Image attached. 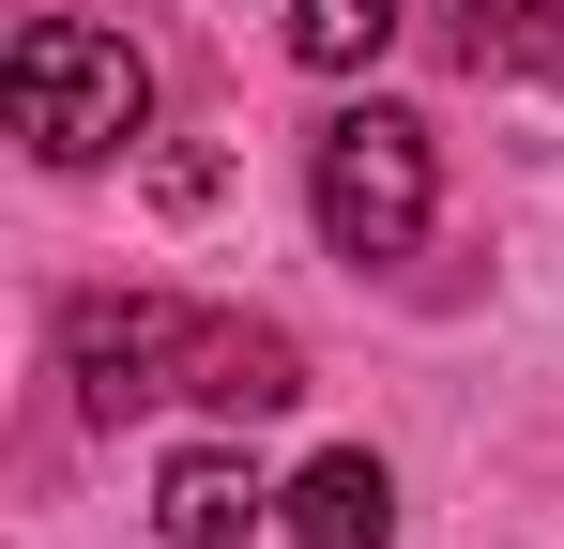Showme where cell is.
<instances>
[{
  "label": "cell",
  "mask_w": 564,
  "mask_h": 549,
  "mask_svg": "<svg viewBox=\"0 0 564 549\" xmlns=\"http://www.w3.org/2000/svg\"><path fill=\"white\" fill-rule=\"evenodd\" d=\"M305 198H321V245H336L351 274H367V260H412V245H427V198H443L427 122H412V107H336Z\"/></svg>",
  "instance_id": "obj_3"
},
{
  "label": "cell",
  "mask_w": 564,
  "mask_h": 549,
  "mask_svg": "<svg viewBox=\"0 0 564 549\" xmlns=\"http://www.w3.org/2000/svg\"><path fill=\"white\" fill-rule=\"evenodd\" d=\"M397 46V0H290V62L305 77H367Z\"/></svg>",
  "instance_id": "obj_6"
},
{
  "label": "cell",
  "mask_w": 564,
  "mask_h": 549,
  "mask_svg": "<svg viewBox=\"0 0 564 549\" xmlns=\"http://www.w3.org/2000/svg\"><path fill=\"white\" fill-rule=\"evenodd\" d=\"M260 519H275V488H260L229 443H184L169 473H153V535H169V549H245Z\"/></svg>",
  "instance_id": "obj_5"
},
{
  "label": "cell",
  "mask_w": 564,
  "mask_h": 549,
  "mask_svg": "<svg viewBox=\"0 0 564 549\" xmlns=\"http://www.w3.org/2000/svg\"><path fill=\"white\" fill-rule=\"evenodd\" d=\"M473 77H488V62H519V77H550L564 62V0H473Z\"/></svg>",
  "instance_id": "obj_7"
},
{
  "label": "cell",
  "mask_w": 564,
  "mask_h": 549,
  "mask_svg": "<svg viewBox=\"0 0 564 549\" xmlns=\"http://www.w3.org/2000/svg\"><path fill=\"white\" fill-rule=\"evenodd\" d=\"M275 519H290V549H397V473L367 443H336L275 488Z\"/></svg>",
  "instance_id": "obj_4"
},
{
  "label": "cell",
  "mask_w": 564,
  "mask_h": 549,
  "mask_svg": "<svg viewBox=\"0 0 564 549\" xmlns=\"http://www.w3.org/2000/svg\"><path fill=\"white\" fill-rule=\"evenodd\" d=\"M62 381L77 412H153V397H198V412H290L305 397V352L245 305H184V290H77L62 305Z\"/></svg>",
  "instance_id": "obj_1"
},
{
  "label": "cell",
  "mask_w": 564,
  "mask_h": 549,
  "mask_svg": "<svg viewBox=\"0 0 564 549\" xmlns=\"http://www.w3.org/2000/svg\"><path fill=\"white\" fill-rule=\"evenodd\" d=\"M0 92H15V138H31L46 169H107V153L153 122V62H138L122 31H93V15H31L15 62H0Z\"/></svg>",
  "instance_id": "obj_2"
}]
</instances>
